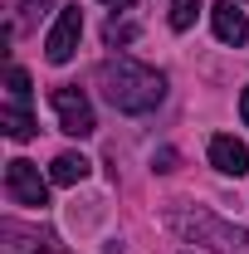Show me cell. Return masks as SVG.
I'll return each mask as SVG.
<instances>
[{
    "label": "cell",
    "mask_w": 249,
    "mask_h": 254,
    "mask_svg": "<svg viewBox=\"0 0 249 254\" xmlns=\"http://www.w3.org/2000/svg\"><path fill=\"white\" fill-rule=\"evenodd\" d=\"M98 83L118 113H152L166 98V78L152 64H137V59H108L98 68Z\"/></svg>",
    "instance_id": "obj_1"
},
{
    "label": "cell",
    "mask_w": 249,
    "mask_h": 254,
    "mask_svg": "<svg viewBox=\"0 0 249 254\" xmlns=\"http://www.w3.org/2000/svg\"><path fill=\"white\" fill-rule=\"evenodd\" d=\"M166 225L176 235H186L195 245H210L215 254H249V230L220 220L215 210H195V205H171L166 210Z\"/></svg>",
    "instance_id": "obj_2"
},
{
    "label": "cell",
    "mask_w": 249,
    "mask_h": 254,
    "mask_svg": "<svg viewBox=\"0 0 249 254\" xmlns=\"http://www.w3.org/2000/svg\"><path fill=\"white\" fill-rule=\"evenodd\" d=\"M49 103H54V113H59V127L68 132V137H93V103H88V93L78 88V83H59L54 93H49Z\"/></svg>",
    "instance_id": "obj_3"
},
{
    "label": "cell",
    "mask_w": 249,
    "mask_h": 254,
    "mask_svg": "<svg viewBox=\"0 0 249 254\" xmlns=\"http://www.w3.org/2000/svg\"><path fill=\"white\" fill-rule=\"evenodd\" d=\"M5 195L15 205H49V181L39 176V166L25 157L5 161Z\"/></svg>",
    "instance_id": "obj_4"
},
{
    "label": "cell",
    "mask_w": 249,
    "mask_h": 254,
    "mask_svg": "<svg viewBox=\"0 0 249 254\" xmlns=\"http://www.w3.org/2000/svg\"><path fill=\"white\" fill-rule=\"evenodd\" d=\"M78 34H83V10H78V5L59 10L54 30H49V39H44V59L49 64H68L73 49H78Z\"/></svg>",
    "instance_id": "obj_5"
},
{
    "label": "cell",
    "mask_w": 249,
    "mask_h": 254,
    "mask_svg": "<svg viewBox=\"0 0 249 254\" xmlns=\"http://www.w3.org/2000/svg\"><path fill=\"white\" fill-rule=\"evenodd\" d=\"M210 25H215V39L220 44H245L249 39V20H245V10L235 5V0H220V5H210Z\"/></svg>",
    "instance_id": "obj_6"
},
{
    "label": "cell",
    "mask_w": 249,
    "mask_h": 254,
    "mask_svg": "<svg viewBox=\"0 0 249 254\" xmlns=\"http://www.w3.org/2000/svg\"><path fill=\"white\" fill-rule=\"evenodd\" d=\"M210 166L225 171V176H249V147L240 137H210Z\"/></svg>",
    "instance_id": "obj_7"
},
{
    "label": "cell",
    "mask_w": 249,
    "mask_h": 254,
    "mask_svg": "<svg viewBox=\"0 0 249 254\" xmlns=\"http://www.w3.org/2000/svg\"><path fill=\"white\" fill-rule=\"evenodd\" d=\"M83 176H88V157H78V152H59L49 161V181L54 186H78Z\"/></svg>",
    "instance_id": "obj_8"
},
{
    "label": "cell",
    "mask_w": 249,
    "mask_h": 254,
    "mask_svg": "<svg viewBox=\"0 0 249 254\" xmlns=\"http://www.w3.org/2000/svg\"><path fill=\"white\" fill-rule=\"evenodd\" d=\"M0 127H5V137H15V142H30L34 137V118L25 103H5L0 108Z\"/></svg>",
    "instance_id": "obj_9"
},
{
    "label": "cell",
    "mask_w": 249,
    "mask_h": 254,
    "mask_svg": "<svg viewBox=\"0 0 249 254\" xmlns=\"http://www.w3.org/2000/svg\"><path fill=\"white\" fill-rule=\"evenodd\" d=\"M5 88H10V103H30V73H25V68H10V73H5Z\"/></svg>",
    "instance_id": "obj_10"
},
{
    "label": "cell",
    "mask_w": 249,
    "mask_h": 254,
    "mask_svg": "<svg viewBox=\"0 0 249 254\" xmlns=\"http://www.w3.org/2000/svg\"><path fill=\"white\" fill-rule=\"evenodd\" d=\"M195 15H200V0H176L171 5V30H190Z\"/></svg>",
    "instance_id": "obj_11"
},
{
    "label": "cell",
    "mask_w": 249,
    "mask_h": 254,
    "mask_svg": "<svg viewBox=\"0 0 249 254\" xmlns=\"http://www.w3.org/2000/svg\"><path fill=\"white\" fill-rule=\"evenodd\" d=\"M132 34H137V25H118V20H113V25H108V44H127Z\"/></svg>",
    "instance_id": "obj_12"
},
{
    "label": "cell",
    "mask_w": 249,
    "mask_h": 254,
    "mask_svg": "<svg viewBox=\"0 0 249 254\" xmlns=\"http://www.w3.org/2000/svg\"><path fill=\"white\" fill-rule=\"evenodd\" d=\"M44 5H54V0H20V10H25V15H39Z\"/></svg>",
    "instance_id": "obj_13"
},
{
    "label": "cell",
    "mask_w": 249,
    "mask_h": 254,
    "mask_svg": "<svg viewBox=\"0 0 249 254\" xmlns=\"http://www.w3.org/2000/svg\"><path fill=\"white\" fill-rule=\"evenodd\" d=\"M171 161H176V152H156V171H176Z\"/></svg>",
    "instance_id": "obj_14"
},
{
    "label": "cell",
    "mask_w": 249,
    "mask_h": 254,
    "mask_svg": "<svg viewBox=\"0 0 249 254\" xmlns=\"http://www.w3.org/2000/svg\"><path fill=\"white\" fill-rule=\"evenodd\" d=\"M240 118L249 123V88H245V98H240Z\"/></svg>",
    "instance_id": "obj_15"
},
{
    "label": "cell",
    "mask_w": 249,
    "mask_h": 254,
    "mask_svg": "<svg viewBox=\"0 0 249 254\" xmlns=\"http://www.w3.org/2000/svg\"><path fill=\"white\" fill-rule=\"evenodd\" d=\"M103 5H113V10H132V0H103Z\"/></svg>",
    "instance_id": "obj_16"
}]
</instances>
